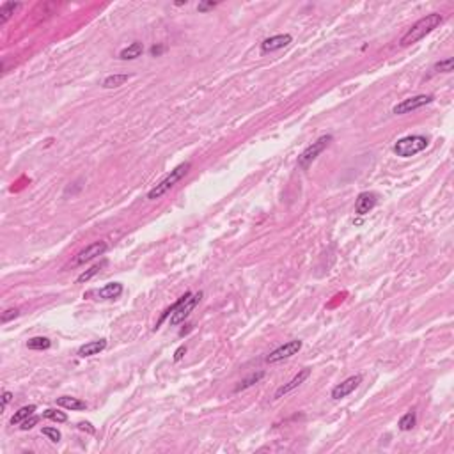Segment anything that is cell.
Returning <instances> with one entry per match:
<instances>
[{"label":"cell","instance_id":"6da1fadb","mask_svg":"<svg viewBox=\"0 0 454 454\" xmlns=\"http://www.w3.org/2000/svg\"><path fill=\"white\" fill-rule=\"evenodd\" d=\"M201 298H202L201 291H199V293H185V295H183L181 298L176 302V304L170 305L169 309L165 311L164 316L160 318V323H162L164 319H167V318H169V323L170 325L183 323V321H185V319L190 316V312L195 309V305L201 302ZM160 323L156 325V328L160 327Z\"/></svg>","mask_w":454,"mask_h":454},{"label":"cell","instance_id":"7a4b0ae2","mask_svg":"<svg viewBox=\"0 0 454 454\" xmlns=\"http://www.w3.org/2000/svg\"><path fill=\"white\" fill-rule=\"evenodd\" d=\"M442 22H444V16H442V14H438V13L426 14L424 18H421L419 22H415L412 27L408 28L406 32H405V36L401 38V41H399V45H401V47H410L413 43H419L421 39L426 38L428 34L433 32Z\"/></svg>","mask_w":454,"mask_h":454},{"label":"cell","instance_id":"3957f363","mask_svg":"<svg viewBox=\"0 0 454 454\" xmlns=\"http://www.w3.org/2000/svg\"><path fill=\"white\" fill-rule=\"evenodd\" d=\"M188 169H190V164H181L174 170H170V174L167 178H164L158 185H155V187L151 188L149 193H147V199H149V201H155V199H160L162 195H165L176 183L181 181V179L185 178V174L188 172Z\"/></svg>","mask_w":454,"mask_h":454},{"label":"cell","instance_id":"277c9868","mask_svg":"<svg viewBox=\"0 0 454 454\" xmlns=\"http://www.w3.org/2000/svg\"><path fill=\"white\" fill-rule=\"evenodd\" d=\"M428 139L422 135H408L399 139L396 144H394V153L401 158H410V156L421 153L428 147Z\"/></svg>","mask_w":454,"mask_h":454},{"label":"cell","instance_id":"5b68a950","mask_svg":"<svg viewBox=\"0 0 454 454\" xmlns=\"http://www.w3.org/2000/svg\"><path fill=\"white\" fill-rule=\"evenodd\" d=\"M330 142H332V135H323V137H319L316 142H312L309 147H305L304 153L298 156V165H300V167H302V169H307V167L312 164L314 160L318 158V156L321 155L325 149H327Z\"/></svg>","mask_w":454,"mask_h":454},{"label":"cell","instance_id":"8992f818","mask_svg":"<svg viewBox=\"0 0 454 454\" xmlns=\"http://www.w3.org/2000/svg\"><path fill=\"white\" fill-rule=\"evenodd\" d=\"M431 101H433V96H430V94H419V96H412V98H408V99H403L401 103H398L394 107L392 112L396 114V116H403V114L413 112V110L424 107V105H430Z\"/></svg>","mask_w":454,"mask_h":454},{"label":"cell","instance_id":"52a82bcc","mask_svg":"<svg viewBox=\"0 0 454 454\" xmlns=\"http://www.w3.org/2000/svg\"><path fill=\"white\" fill-rule=\"evenodd\" d=\"M300 350H302V341H298V339L289 341V342H286V344H282L281 348H277L275 351H272V353L266 357V362L268 364H277V362L284 360V358H289V357L296 355Z\"/></svg>","mask_w":454,"mask_h":454},{"label":"cell","instance_id":"ba28073f","mask_svg":"<svg viewBox=\"0 0 454 454\" xmlns=\"http://www.w3.org/2000/svg\"><path fill=\"white\" fill-rule=\"evenodd\" d=\"M291 41H293V38H291L289 34H277V36H272V38L264 39L261 43V52L263 53L277 52V50H282V48L287 47Z\"/></svg>","mask_w":454,"mask_h":454},{"label":"cell","instance_id":"9c48e42d","mask_svg":"<svg viewBox=\"0 0 454 454\" xmlns=\"http://www.w3.org/2000/svg\"><path fill=\"white\" fill-rule=\"evenodd\" d=\"M105 252H107V243L105 241H96V243L85 247L82 252H78V256L75 258V264H84V263L98 258V256H103Z\"/></svg>","mask_w":454,"mask_h":454},{"label":"cell","instance_id":"30bf717a","mask_svg":"<svg viewBox=\"0 0 454 454\" xmlns=\"http://www.w3.org/2000/svg\"><path fill=\"white\" fill-rule=\"evenodd\" d=\"M360 382H362V376L360 375H357V376H350L348 380H344L342 383H339V385H335L332 389V398L334 399H342V398H346V396H350L353 390L360 385Z\"/></svg>","mask_w":454,"mask_h":454},{"label":"cell","instance_id":"8fae6325","mask_svg":"<svg viewBox=\"0 0 454 454\" xmlns=\"http://www.w3.org/2000/svg\"><path fill=\"white\" fill-rule=\"evenodd\" d=\"M376 201H378L376 193H373V192H362L360 195L357 197L355 213H357V215H367V213H369V211L376 206Z\"/></svg>","mask_w":454,"mask_h":454},{"label":"cell","instance_id":"7c38bea8","mask_svg":"<svg viewBox=\"0 0 454 454\" xmlns=\"http://www.w3.org/2000/svg\"><path fill=\"white\" fill-rule=\"evenodd\" d=\"M309 375H311V369H302L298 373V375H295L293 378H291V382H287L286 385H282L281 389H277V392H275V399H279V398H282V396H286V394H289L291 390H295L296 387H300V385L304 383L305 380L309 378Z\"/></svg>","mask_w":454,"mask_h":454},{"label":"cell","instance_id":"4fadbf2b","mask_svg":"<svg viewBox=\"0 0 454 454\" xmlns=\"http://www.w3.org/2000/svg\"><path fill=\"white\" fill-rule=\"evenodd\" d=\"M122 293V284L121 282H108L107 286H103L101 289L96 291L99 300H116L119 298Z\"/></svg>","mask_w":454,"mask_h":454},{"label":"cell","instance_id":"5bb4252c","mask_svg":"<svg viewBox=\"0 0 454 454\" xmlns=\"http://www.w3.org/2000/svg\"><path fill=\"white\" fill-rule=\"evenodd\" d=\"M105 348H107V341H105V339H99V341H93V342H87V344H84V346H80L78 357L85 358V357L99 355V353H101V351H103Z\"/></svg>","mask_w":454,"mask_h":454},{"label":"cell","instance_id":"9a60e30c","mask_svg":"<svg viewBox=\"0 0 454 454\" xmlns=\"http://www.w3.org/2000/svg\"><path fill=\"white\" fill-rule=\"evenodd\" d=\"M142 52H144V47H142V43L135 41V43H131L130 47L124 48V50H121L119 57H121L122 61H133V59H137V57H141Z\"/></svg>","mask_w":454,"mask_h":454},{"label":"cell","instance_id":"2e32d148","mask_svg":"<svg viewBox=\"0 0 454 454\" xmlns=\"http://www.w3.org/2000/svg\"><path fill=\"white\" fill-rule=\"evenodd\" d=\"M57 405L66 410H85L87 405L84 401H80L78 398H71V396H62V398L57 399Z\"/></svg>","mask_w":454,"mask_h":454},{"label":"cell","instance_id":"e0dca14e","mask_svg":"<svg viewBox=\"0 0 454 454\" xmlns=\"http://www.w3.org/2000/svg\"><path fill=\"white\" fill-rule=\"evenodd\" d=\"M18 7H20L18 2H4V4L0 5V24H5Z\"/></svg>","mask_w":454,"mask_h":454},{"label":"cell","instance_id":"ac0fdd59","mask_svg":"<svg viewBox=\"0 0 454 454\" xmlns=\"http://www.w3.org/2000/svg\"><path fill=\"white\" fill-rule=\"evenodd\" d=\"M130 80V75H110L103 80L105 89H114V87H121L122 84H126Z\"/></svg>","mask_w":454,"mask_h":454},{"label":"cell","instance_id":"d6986e66","mask_svg":"<svg viewBox=\"0 0 454 454\" xmlns=\"http://www.w3.org/2000/svg\"><path fill=\"white\" fill-rule=\"evenodd\" d=\"M34 412H36V406H34V405H28V406L20 408L18 412L13 415V419H11V424H22L25 419H28L30 415H34Z\"/></svg>","mask_w":454,"mask_h":454},{"label":"cell","instance_id":"ffe728a7","mask_svg":"<svg viewBox=\"0 0 454 454\" xmlns=\"http://www.w3.org/2000/svg\"><path fill=\"white\" fill-rule=\"evenodd\" d=\"M105 264H107V263L101 261V263H98V264H94V266H91L89 270H87V272H84L82 275H78V279H76V284H84V282H89L94 275H98L99 270H101V268H103Z\"/></svg>","mask_w":454,"mask_h":454},{"label":"cell","instance_id":"44dd1931","mask_svg":"<svg viewBox=\"0 0 454 454\" xmlns=\"http://www.w3.org/2000/svg\"><path fill=\"white\" fill-rule=\"evenodd\" d=\"M264 376V373H254V375H250L248 378H245V380H241L238 385H236V389H234V392H239V390H245V389H248V387H252L254 383H258L259 380Z\"/></svg>","mask_w":454,"mask_h":454},{"label":"cell","instance_id":"7402d4cb","mask_svg":"<svg viewBox=\"0 0 454 454\" xmlns=\"http://www.w3.org/2000/svg\"><path fill=\"white\" fill-rule=\"evenodd\" d=\"M28 350H48L52 346V341L47 337H32L27 341Z\"/></svg>","mask_w":454,"mask_h":454},{"label":"cell","instance_id":"603a6c76","mask_svg":"<svg viewBox=\"0 0 454 454\" xmlns=\"http://www.w3.org/2000/svg\"><path fill=\"white\" fill-rule=\"evenodd\" d=\"M415 421H417L415 412L405 413V415L399 419V430H401V431H410L413 426H415Z\"/></svg>","mask_w":454,"mask_h":454},{"label":"cell","instance_id":"cb8c5ba5","mask_svg":"<svg viewBox=\"0 0 454 454\" xmlns=\"http://www.w3.org/2000/svg\"><path fill=\"white\" fill-rule=\"evenodd\" d=\"M43 417H47V419H50V421H55V422H66L68 421V415H66L64 412H59V410H45L43 412Z\"/></svg>","mask_w":454,"mask_h":454},{"label":"cell","instance_id":"d4e9b609","mask_svg":"<svg viewBox=\"0 0 454 454\" xmlns=\"http://www.w3.org/2000/svg\"><path fill=\"white\" fill-rule=\"evenodd\" d=\"M43 435L48 436L53 444H59V442H61V431L57 430V428H43Z\"/></svg>","mask_w":454,"mask_h":454},{"label":"cell","instance_id":"484cf974","mask_svg":"<svg viewBox=\"0 0 454 454\" xmlns=\"http://www.w3.org/2000/svg\"><path fill=\"white\" fill-rule=\"evenodd\" d=\"M453 66H454V61L453 59H445V61H440L435 64V71H442V73H451L453 71Z\"/></svg>","mask_w":454,"mask_h":454},{"label":"cell","instance_id":"4316f807","mask_svg":"<svg viewBox=\"0 0 454 454\" xmlns=\"http://www.w3.org/2000/svg\"><path fill=\"white\" fill-rule=\"evenodd\" d=\"M20 316V311L18 309H7L2 312V323H9L11 319L18 318Z\"/></svg>","mask_w":454,"mask_h":454},{"label":"cell","instance_id":"83f0119b","mask_svg":"<svg viewBox=\"0 0 454 454\" xmlns=\"http://www.w3.org/2000/svg\"><path fill=\"white\" fill-rule=\"evenodd\" d=\"M38 421H39V419H38V417H36V415H30V417H28V419H25V421L22 422V426H20V428H22V430H24V431L32 430V428L36 426V424H38Z\"/></svg>","mask_w":454,"mask_h":454},{"label":"cell","instance_id":"f1b7e54d","mask_svg":"<svg viewBox=\"0 0 454 454\" xmlns=\"http://www.w3.org/2000/svg\"><path fill=\"white\" fill-rule=\"evenodd\" d=\"M11 399H13V394H11L9 390H5V392L2 394V410H5V406L9 405Z\"/></svg>","mask_w":454,"mask_h":454},{"label":"cell","instance_id":"f546056e","mask_svg":"<svg viewBox=\"0 0 454 454\" xmlns=\"http://www.w3.org/2000/svg\"><path fill=\"white\" fill-rule=\"evenodd\" d=\"M185 353H187V346H179V348H178V351L174 353V360H176V362H179V360H181V358H183V355H185Z\"/></svg>","mask_w":454,"mask_h":454},{"label":"cell","instance_id":"4dcf8cb0","mask_svg":"<svg viewBox=\"0 0 454 454\" xmlns=\"http://www.w3.org/2000/svg\"><path fill=\"white\" fill-rule=\"evenodd\" d=\"M78 430L87 431V433H94V428H93V424H91V422H80Z\"/></svg>","mask_w":454,"mask_h":454},{"label":"cell","instance_id":"1f68e13d","mask_svg":"<svg viewBox=\"0 0 454 454\" xmlns=\"http://www.w3.org/2000/svg\"><path fill=\"white\" fill-rule=\"evenodd\" d=\"M215 5H216V2H202V4L197 5V9H199V11H208V9H211V7H215Z\"/></svg>","mask_w":454,"mask_h":454}]
</instances>
